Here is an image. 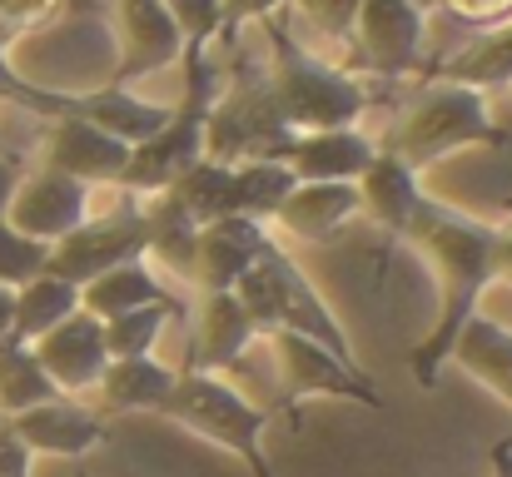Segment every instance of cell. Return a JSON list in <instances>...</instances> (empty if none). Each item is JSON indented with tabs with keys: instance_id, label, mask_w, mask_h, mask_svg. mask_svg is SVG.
Listing matches in <instances>:
<instances>
[{
	"instance_id": "obj_1",
	"label": "cell",
	"mask_w": 512,
	"mask_h": 477,
	"mask_svg": "<svg viewBox=\"0 0 512 477\" xmlns=\"http://www.w3.org/2000/svg\"><path fill=\"white\" fill-rule=\"evenodd\" d=\"M408 239L433 259L438 269V318L423 333V343H413L408 353V373L418 388H438L458 333L468 328V318L478 314L483 289L498 279L493 274V254H498V224H483L463 209H448L443 199L423 194Z\"/></svg>"
},
{
	"instance_id": "obj_2",
	"label": "cell",
	"mask_w": 512,
	"mask_h": 477,
	"mask_svg": "<svg viewBox=\"0 0 512 477\" xmlns=\"http://www.w3.org/2000/svg\"><path fill=\"white\" fill-rule=\"evenodd\" d=\"M264 35H269V90H274V105L284 115V125L294 135H314V130H353L363 120V110L373 105V95L343 75L339 65L319 60L314 50H304L284 20H264Z\"/></svg>"
},
{
	"instance_id": "obj_3",
	"label": "cell",
	"mask_w": 512,
	"mask_h": 477,
	"mask_svg": "<svg viewBox=\"0 0 512 477\" xmlns=\"http://www.w3.org/2000/svg\"><path fill=\"white\" fill-rule=\"evenodd\" d=\"M219 80H224V70L209 65V50L184 45V95H179V105H170V120L145 145L130 150V164L120 174L125 194H140V199L165 194L194 159H204V125H209Z\"/></svg>"
},
{
	"instance_id": "obj_4",
	"label": "cell",
	"mask_w": 512,
	"mask_h": 477,
	"mask_svg": "<svg viewBox=\"0 0 512 477\" xmlns=\"http://www.w3.org/2000/svg\"><path fill=\"white\" fill-rule=\"evenodd\" d=\"M468 145H508V130L488 115V95L468 90V85H433L423 90L393 125L388 135V155H398L413 174H423L428 164L458 155Z\"/></svg>"
},
{
	"instance_id": "obj_5",
	"label": "cell",
	"mask_w": 512,
	"mask_h": 477,
	"mask_svg": "<svg viewBox=\"0 0 512 477\" xmlns=\"http://www.w3.org/2000/svg\"><path fill=\"white\" fill-rule=\"evenodd\" d=\"M160 418H170V423H179V428L209 438L214 448L234 453L254 477H274V463H269V453H264L269 408H259L254 398H244L229 378L179 368L174 393L165 398Z\"/></svg>"
},
{
	"instance_id": "obj_6",
	"label": "cell",
	"mask_w": 512,
	"mask_h": 477,
	"mask_svg": "<svg viewBox=\"0 0 512 477\" xmlns=\"http://www.w3.org/2000/svg\"><path fill=\"white\" fill-rule=\"evenodd\" d=\"M294 140V130L284 125L274 90H269V70L259 65H239L229 75V90L219 85L214 105H209V125H204V159L219 164H244V159H279V150Z\"/></svg>"
},
{
	"instance_id": "obj_7",
	"label": "cell",
	"mask_w": 512,
	"mask_h": 477,
	"mask_svg": "<svg viewBox=\"0 0 512 477\" xmlns=\"http://www.w3.org/2000/svg\"><path fill=\"white\" fill-rule=\"evenodd\" d=\"M130 259H150V214H145L140 194L115 189V204L105 214H90L80 229H70L65 239L50 244L45 274L85 289L90 279H100L105 269L130 264Z\"/></svg>"
},
{
	"instance_id": "obj_8",
	"label": "cell",
	"mask_w": 512,
	"mask_h": 477,
	"mask_svg": "<svg viewBox=\"0 0 512 477\" xmlns=\"http://www.w3.org/2000/svg\"><path fill=\"white\" fill-rule=\"evenodd\" d=\"M279 368V388H284V408H299L309 398H343V403H363V408H383L373 378L363 363H343L334 348L304 338V333H269L264 338Z\"/></svg>"
},
{
	"instance_id": "obj_9",
	"label": "cell",
	"mask_w": 512,
	"mask_h": 477,
	"mask_svg": "<svg viewBox=\"0 0 512 477\" xmlns=\"http://www.w3.org/2000/svg\"><path fill=\"white\" fill-rule=\"evenodd\" d=\"M259 264L269 269V284H274V333H304V338L334 348L343 363H358L353 358V338L343 333L339 314L329 309V299L314 289V279L304 274V264L279 239H269V249H264Z\"/></svg>"
},
{
	"instance_id": "obj_10",
	"label": "cell",
	"mask_w": 512,
	"mask_h": 477,
	"mask_svg": "<svg viewBox=\"0 0 512 477\" xmlns=\"http://www.w3.org/2000/svg\"><path fill=\"white\" fill-rule=\"evenodd\" d=\"M90 204H95V189H90V184H80V179H70V174H60V169L35 164V169L20 174L15 199H10V209H5V224L20 229L25 239L55 244V239H65L70 229H80V224L95 214Z\"/></svg>"
},
{
	"instance_id": "obj_11",
	"label": "cell",
	"mask_w": 512,
	"mask_h": 477,
	"mask_svg": "<svg viewBox=\"0 0 512 477\" xmlns=\"http://www.w3.org/2000/svg\"><path fill=\"white\" fill-rule=\"evenodd\" d=\"M115 15H120V65L105 85L130 90L135 80L160 75L174 60H184V35L160 0H115Z\"/></svg>"
},
{
	"instance_id": "obj_12",
	"label": "cell",
	"mask_w": 512,
	"mask_h": 477,
	"mask_svg": "<svg viewBox=\"0 0 512 477\" xmlns=\"http://www.w3.org/2000/svg\"><path fill=\"white\" fill-rule=\"evenodd\" d=\"M423 30H428V10H418L413 0H363L353 20L368 65L388 80H403L423 65Z\"/></svg>"
},
{
	"instance_id": "obj_13",
	"label": "cell",
	"mask_w": 512,
	"mask_h": 477,
	"mask_svg": "<svg viewBox=\"0 0 512 477\" xmlns=\"http://www.w3.org/2000/svg\"><path fill=\"white\" fill-rule=\"evenodd\" d=\"M10 428L30 453L65 458V463H80L85 453L110 443V418L95 413L90 403H75V398H50L40 408H25L10 418Z\"/></svg>"
},
{
	"instance_id": "obj_14",
	"label": "cell",
	"mask_w": 512,
	"mask_h": 477,
	"mask_svg": "<svg viewBox=\"0 0 512 477\" xmlns=\"http://www.w3.org/2000/svg\"><path fill=\"white\" fill-rule=\"evenodd\" d=\"M45 169H60L90 189H120V174L130 164V145H120L115 135H105L100 125L65 115V120H45Z\"/></svg>"
},
{
	"instance_id": "obj_15",
	"label": "cell",
	"mask_w": 512,
	"mask_h": 477,
	"mask_svg": "<svg viewBox=\"0 0 512 477\" xmlns=\"http://www.w3.org/2000/svg\"><path fill=\"white\" fill-rule=\"evenodd\" d=\"M269 239H274L269 224L244 219V214H224V219L204 224V229L194 234V264H189L194 284H199L204 294L234 289V284L264 259Z\"/></svg>"
},
{
	"instance_id": "obj_16",
	"label": "cell",
	"mask_w": 512,
	"mask_h": 477,
	"mask_svg": "<svg viewBox=\"0 0 512 477\" xmlns=\"http://www.w3.org/2000/svg\"><path fill=\"white\" fill-rule=\"evenodd\" d=\"M40 368L50 373V383L60 393H95V383L105 378L110 368V353H105V328L100 318H90L85 309L70 314L65 323H55L45 338L30 343Z\"/></svg>"
},
{
	"instance_id": "obj_17",
	"label": "cell",
	"mask_w": 512,
	"mask_h": 477,
	"mask_svg": "<svg viewBox=\"0 0 512 477\" xmlns=\"http://www.w3.org/2000/svg\"><path fill=\"white\" fill-rule=\"evenodd\" d=\"M259 343H264V338H259L254 318L244 314V304L234 299V289L204 294L199 318H194V338H189V363H184V368H194V373H219V378H224V373L239 368Z\"/></svg>"
},
{
	"instance_id": "obj_18",
	"label": "cell",
	"mask_w": 512,
	"mask_h": 477,
	"mask_svg": "<svg viewBox=\"0 0 512 477\" xmlns=\"http://www.w3.org/2000/svg\"><path fill=\"white\" fill-rule=\"evenodd\" d=\"M363 214L358 184H294V194L284 199V209L274 214L269 229H284V239L299 244H334L343 234V224H353Z\"/></svg>"
},
{
	"instance_id": "obj_19",
	"label": "cell",
	"mask_w": 512,
	"mask_h": 477,
	"mask_svg": "<svg viewBox=\"0 0 512 477\" xmlns=\"http://www.w3.org/2000/svg\"><path fill=\"white\" fill-rule=\"evenodd\" d=\"M80 309L90 318H100V323L115 314H135V309H174L184 318V299L165 284L155 259H130V264H115L100 279H90L80 289Z\"/></svg>"
},
{
	"instance_id": "obj_20",
	"label": "cell",
	"mask_w": 512,
	"mask_h": 477,
	"mask_svg": "<svg viewBox=\"0 0 512 477\" xmlns=\"http://www.w3.org/2000/svg\"><path fill=\"white\" fill-rule=\"evenodd\" d=\"M378 155V145L353 125V130H314V135H294L279 159L294 169V179L299 184H329V179H339V184H358V174L373 164Z\"/></svg>"
},
{
	"instance_id": "obj_21",
	"label": "cell",
	"mask_w": 512,
	"mask_h": 477,
	"mask_svg": "<svg viewBox=\"0 0 512 477\" xmlns=\"http://www.w3.org/2000/svg\"><path fill=\"white\" fill-rule=\"evenodd\" d=\"M358 199H363V214H368L388 239H408L413 214H418V204H423V179L398 155H388V150L378 145L373 164L358 174Z\"/></svg>"
},
{
	"instance_id": "obj_22",
	"label": "cell",
	"mask_w": 512,
	"mask_h": 477,
	"mask_svg": "<svg viewBox=\"0 0 512 477\" xmlns=\"http://www.w3.org/2000/svg\"><path fill=\"white\" fill-rule=\"evenodd\" d=\"M174 378L179 368L160 363L155 353L145 358H110L105 378L95 383V413L105 418H120V413H160L165 398L174 393Z\"/></svg>"
},
{
	"instance_id": "obj_23",
	"label": "cell",
	"mask_w": 512,
	"mask_h": 477,
	"mask_svg": "<svg viewBox=\"0 0 512 477\" xmlns=\"http://www.w3.org/2000/svg\"><path fill=\"white\" fill-rule=\"evenodd\" d=\"M438 80L443 85H468L478 95L488 90H512V15L488 25L478 40H468L463 50H453L443 65H438Z\"/></svg>"
},
{
	"instance_id": "obj_24",
	"label": "cell",
	"mask_w": 512,
	"mask_h": 477,
	"mask_svg": "<svg viewBox=\"0 0 512 477\" xmlns=\"http://www.w3.org/2000/svg\"><path fill=\"white\" fill-rule=\"evenodd\" d=\"M448 363H458L468 378H478L488 393H498L512 408V328H503L498 318H468V328L458 333Z\"/></svg>"
},
{
	"instance_id": "obj_25",
	"label": "cell",
	"mask_w": 512,
	"mask_h": 477,
	"mask_svg": "<svg viewBox=\"0 0 512 477\" xmlns=\"http://www.w3.org/2000/svg\"><path fill=\"white\" fill-rule=\"evenodd\" d=\"M70 314H80V289L55 279V274H35L30 284L15 289V323H10V338L15 343H35L45 338L55 323H65Z\"/></svg>"
},
{
	"instance_id": "obj_26",
	"label": "cell",
	"mask_w": 512,
	"mask_h": 477,
	"mask_svg": "<svg viewBox=\"0 0 512 477\" xmlns=\"http://www.w3.org/2000/svg\"><path fill=\"white\" fill-rule=\"evenodd\" d=\"M165 194H170L174 204L189 214V224H194V229H204V224H214V219L234 214V164L194 159V164L174 179Z\"/></svg>"
},
{
	"instance_id": "obj_27",
	"label": "cell",
	"mask_w": 512,
	"mask_h": 477,
	"mask_svg": "<svg viewBox=\"0 0 512 477\" xmlns=\"http://www.w3.org/2000/svg\"><path fill=\"white\" fill-rule=\"evenodd\" d=\"M294 184L299 179L284 159H244V164H234V214L274 224V214L284 209Z\"/></svg>"
},
{
	"instance_id": "obj_28",
	"label": "cell",
	"mask_w": 512,
	"mask_h": 477,
	"mask_svg": "<svg viewBox=\"0 0 512 477\" xmlns=\"http://www.w3.org/2000/svg\"><path fill=\"white\" fill-rule=\"evenodd\" d=\"M50 398H65V393L50 383V373L40 368L35 348L30 343H15V338L0 343V418H15L25 408H40Z\"/></svg>"
},
{
	"instance_id": "obj_29",
	"label": "cell",
	"mask_w": 512,
	"mask_h": 477,
	"mask_svg": "<svg viewBox=\"0 0 512 477\" xmlns=\"http://www.w3.org/2000/svg\"><path fill=\"white\" fill-rule=\"evenodd\" d=\"M0 100L35 115V120H65V115H80L85 120V95H70V90H55V85H40V80H25L5 50H0Z\"/></svg>"
},
{
	"instance_id": "obj_30",
	"label": "cell",
	"mask_w": 512,
	"mask_h": 477,
	"mask_svg": "<svg viewBox=\"0 0 512 477\" xmlns=\"http://www.w3.org/2000/svg\"><path fill=\"white\" fill-rule=\"evenodd\" d=\"M179 318L174 309H135V314H115L105 318L100 328H105V353L110 358H145V353H155V343H160V333H165V323Z\"/></svg>"
},
{
	"instance_id": "obj_31",
	"label": "cell",
	"mask_w": 512,
	"mask_h": 477,
	"mask_svg": "<svg viewBox=\"0 0 512 477\" xmlns=\"http://www.w3.org/2000/svg\"><path fill=\"white\" fill-rule=\"evenodd\" d=\"M45 264H50V244L25 239L20 229H10V224L0 219V289L30 284L35 274H45Z\"/></svg>"
},
{
	"instance_id": "obj_32",
	"label": "cell",
	"mask_w": 512,
	"mask_h": 477,
	"mask_svg": "<svg viewBox=\"0 0 512 477\" xmlns=\"http://www.w3.org/2000/svg\"><path fill=\"white\" fill-rule=\"evenodd\" d=\"M160 5L174 15V25H179L184 45L209 50V45L219 40V15H224V5H219V0H160Z\"/></svg>"
},
{
	"instance_id": "obj_33",
	"label": "cell",
	"mask_w": 512,
	"mask_h": 477,
	"mask_svg": "<svg viewBox=\"0 0 512 477\" xmlns=\"http://www.w3.org/2000/svg\"><path fill=\"white\" fill-rule=\"evenodd\" d=\"M314 30H324L329 40H348L353 35V20H358V5L363 0H289Z\"/></svg>"
},
{
	"instance_id": "obj_34",
	"label": "cell",
	"mask_w": 512,
	"mask_h": 477,
	"mask_svg": "<svg viewBox=\"0 0 512 477\" xmlns=\"http://www.w3.org/2000/svg\"><path fill=\"white\" fill-rule=\"evenodd\" d=\"M55 10H60V0H0V50Z\"/></svg>"
},
{
	"instance_id": "obj_35",
	"label": "cell",
	"mask_w": 512,
	"mask_h": 477,
	"mask_svg": "<svg viewBox=\"0 0 512 477\" xmlns=\"http://www.w3.org/2000/svg\"><path fill=\"white\" fill-rule=\"evenodd\" d=\"M224 5V15H219V35H234L239 25H249V20H274L289 0H219Z\"/></svg>"
},
{
	"instance_id": "obj_36",
	"label": "cell",
	"mask_w": 512,
	"mask_h": 477,
	"mask_svg": "<svg viewBox=\"0 0 512 477\" xmlns=\"http://www.w3.org/2000/svg\"><path fill=\"white\" fill-rule=\"evenodd\" d=\"M30 468H35V453L15 438L10 418H0V477H30Z\"/></svg>"
},
{
	"instance_id": "obj_37",
	"label": "cell",
	"mask_w": 512,
	"mask_h": 477,
	"mask_svg": "<svg viewBox=\"0 0 512 477\" xmlns=\"http://www.w3.org/2000/svg\"><path fill=\"white\" fill-rule=\"evenodd\" d=\"M453 15H463V20H508L512 15V0H443Z\"/></svg>"
},
{
	"instance_id": "obj_38",
	"label": "cell",
	"mask_w": 512,
	"mask_h": 477,
	"mask_svg": "<svg viewBox=\"0 0 512 477\" xmlns=\"http://www.w3.org/2000/svg\"><path fill=\"white\" fill-rule=\"evenodd\" d=\"M20 174H25V159L20 155H0V219H5V209H10V199H15Z\"/></svg>"
},
{
	"instance_id": "obj_39",
	"label": "cell",
	"mask_w": 512,
	"mask_h": 477,
	"mask_svg": "<svg viewBox=\"0 0 512 477\" xmlns=\"http://www.w3.org/2000/svg\"><path fill=\"white\" fill-rule=\"evenodd\" d=\"M493 274L512 284V224H508V229H498V254H493Z\"/></svg>"
},
{
	"instance_id": "obj_40",
	"label": "cell",
	"mask_w": 512,
	"mask_h": 477,
	"mask_svg": "<svg viewBox=\"0 0 512 477\" xmlns=\"http://www.w3.org/2000/svg\"><path fill=\"white\" fill-rule=\"evenodd\" d=\"M10 323H15V289H0V343H10Z\"/></svg>"
},
{
	"instance_id": "obj_41",
	"label": "cell",
	"mask_w": 512,
	"mask_h": 477,
	"mask_svg": "<svg viewBox=\"0 0 512 477\" xmlns=\"http://www.w3.org/2000/svg\"><path fill=\"white\" fill-rule=\"evenodd\" d=\"M413 5H418V10H428V5H433V0H413Z\"/></svg>"
},
{
	"instance_id": "obj_42",
	"label": "cell",
	"mask_w": 512,
	"mask_h": 477,
	"mask_svg": "<svg viewBox=\"0 0 512 477\" xmlns=\"http://www.w3.org/2000/svg\"><path fill=\"white\" fill-rule=\"evenodd\" d=\"M0 155H10V150H5V140H0Z\"/></svg>"
},
{
	"instance_id": "obj_43",
	"label": "cell",
	"mask_w": 512,
	"mask_h": 477,
	"mask_svg": "<svg viewBox=\"0 0 512 477\" xmlns=\"http://www.w3.org/2000/svg\"><path fill=\"white\" fill-rule=\"evenodd\" d=\"M80 477H85V473H80Z\"/></svg>"
}]
</instances>
